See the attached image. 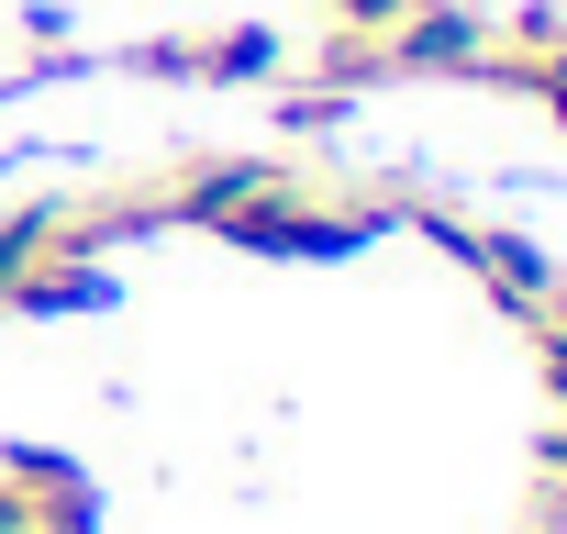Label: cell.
Wrapping results in <instances>:
<instances>
[{
  "label": "cell",
  "instance_id": "cell-1",
  "mask_svg": "<svg viewBox=\"0 0 567 534\" xmlns=\"http://www.w3.org/2000/svg\"><path fill=\"white\" fill-rule=\"evenodd\" d=\"M267 34H245V23H223V34H189V45H156L145 68H167V79H267Z\"/></svg>",
  "mask_w": 567,
  "mask_h": 534
},
{
  "label": "cell",
  "instance_id": "cell-2",
  "mask_svg": "<svg viewBox=\"0 0 567 534\" xmlns=\"http://www.w3.org/2000/svg\"><path fill=\"white\" fill-rule=\"evenodd\" d=\"M401 12H412V0H334V23H357V34H390Z\"/></svg>",
  "mask_w": 567,
  "mask_h": 534
}]
</instances>
